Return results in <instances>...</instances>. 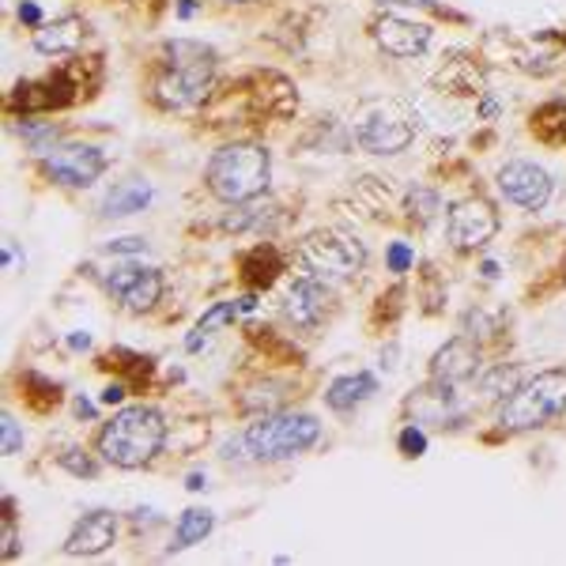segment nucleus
<instances>
[{"instance_id": "9", "label": "nucleus", "mask_w": 566, "mask_h": 566, "mask_svg": "<svg viewBox=\"0 0 566 566\" xmlns=\"http://www.w3.org/2000/svg\"><path fill=\"white\" fill-rule=\"evenodd\" d=\"M109 159L103 148H91V144H65V148H53L42 159L45 178H53L57 186L69 189H84L91 181H98L106 175Z\"/></svg>"}, {"instance_id": "32", "label": "nucleus", "mask_w": 566, "mask_h": 566, "mask_svg": "<svg viewBox=\"0 0 566 566\" xmlns=\"http://www.w3.org/2000/svg\"><path fill=\"white\" fill-rule=\"evenodd\" d=\"M0 431H4V458H15V453L23 450V431H20V423H15V416H8L0 419Z\"/></svg>"}, {"instance_id": "37", "label": "nucleus", "mask_w": 566, "mask_h": 566, "mask_svg": "<svg viewBox=\"0 0 566 566\" xmlns=\"http://www.w3.org/2000/svg\"><path fill=\"white\" fill-rule=\"evenodd\" d=\"M20 20H23V23H31V27H42L39 4H20Z\"/></svg>"}, {"instance_id": "12", "label": "nucleus", "mask_w": 566, "mask_h": 566, "mask_svg": "<svg viewBox=\"0 0 566 566\" xmlns=\"http://www.w3.org/2000/svg\"><path fill=\"white\" fill-rule=\"evenodd\" d=\"M370 34L381 50L392 53V57H419V53L431 45V27L400 20V15H378V20L370 23Z\"/></svg>"}, {"instance_id": "22", "label": "nucleus", "mask_w": 566, "mask_h": 566, "mask_svg": "<svg viewBox=\"0 0 566 566\" xmlns=\"http://www.w3.org/2000/svg\"><path fill=\"white\" fill-rule=\"evenodd\" d=\"M216 528V517L208 514V510H186V514L178 517V528H175V544H170V555L181 552V547H193L205 541L208 533Z\"/></svg>"}, {"instance_id": "34", "label": "nucleus", "mask_w": 566, "mask_h": 566, "mask_svg": "<svg viewBox=\"0 0 566 566\" xmlns=\"http://www.w3.org/2000/svg\"><path fill=\"white\" fill-rule=\"evenodd\" d=\"M106 250L109 253H144V250H148V242H144V239H117V242H109Z\"/></svg>"}, {"instance_id": "40", "label": "nucleus", "mask_w": 566, "mask_h": 566, "mask_svg": "<svg viewBox=\"0 0 566 566\" xmlns=\"http://www.w3.org/2000/svg\"><path fill=\"white\" fill-rule=\"evenodd\" d=\"M178 15H181V20H193V15H197V4H193V0H181V4H178Z\"/></svg>"}, {"instance_id": "25", "label": "nucleus", "mask_w": 566, "mask_h": 566, "mask_svg": "<svg viewBox=\"0 0 566 566\" xmlns=\"http://www.w3.org/2000/svg\"><path fill=\"white\" fill-rule=\"evenodd\" d=\"M258 306V298L253 295H245L239 298V303H216L208 314H200V322H197V333H216V328H223V325H231L239 314H250V310Z\"/></svg>"}, {"instance_id": "23", "label": "nucleus", "mask_w": 566, "mask_h": 566, "mask_svg": "<svg viewBox=\"0 0 566 566\" xmlns=\"http://www.w3.org/2000/svg\"><path fill=\"white\" fill-rule=\"evenodd\" d=\"M533 133L541 136L544 144H563L566 140V103L555 98V103H544L533 114Z\"/></svg>"}, {"instance_id": "21", "label": "nucleus", "mask_w": 566, "mask_h": 566, "mask_svg": "<svg viewBox=\"0 0 566 566\" xmlns=\"http://www.w3.org/2000/svg\"><path fill=\"white\" fill-rule=\"evenodd\" d=\"M280 272H283V261H280L276 245H269V242L253 245L242 258V280L250 283V287H272Z\"/></svg>"}, {"instance_id": "18", "label": "nucleus", "mask_w": 566, "mask_h": 566, "mask_svg": "<svg viewBox=\"0 0 566 566\" xmlns=\"http://www.w3.org/2000/svg\"><path fill=\"white\" fill-rule=\"evenodd\" d=\"M378 392V378L367 370L359 374H344V378H336L333 386H328L325 400L333 412H355L359 405H367V400Z\"/></svg>"}, {"instance_id": "13", "label": "nucleus", "mask_w": 566, "mask_h": 566, "mask_svg": "<svg viewBox=\"0 0 566 566\" xmlns=\"http://www.w3.org/2000/svg\"><path fill=\"white\" fill-rule=\"evenodd\" d=\"M483 367V355L476 348V340L469 336H458L446 348L434 352L431 359V381H442V386H461V381H472Z\"/></svg>"}, {"instance_id": "11", "label": "nucleus", "mask_w": 566, "mask_h": 566, "mask_svg": "<svg viewBox=\"0 0 566 566\" xmlns=\"http://www.w3.org/2000/svg\"><path fill=\"white\" fill-rule=\"evenodd\" d=\"M163 272L159 269H140V264H122L106 276V291L117 298L125 310L133 314H144L163 298Z\"/></svg>"}, {"instance_id": "29", "label": "nucleus", "mask_w": 566, "mask_h": 566, "mask_svg": "<svg viewBox=\"0 0 566 566\" xmlns=\"http://www.w3.org/2000/svg\"><path fill=\"white\" fill-rule=\"evenodd\" d=\"M20 555V533H15V499H4V559L12 563Z\"/></svg>"}, {"instance_id": "14", "label": "nucleus", "mask_w": 566, "mask_h": 566, "mask_svg": "<svg viewBox=\"0 0 566 566\" xmlns=\"http://www.w3.org/2000/svg\"><path fill=\"white\" fill-rule=\"evenodd\" d=\"M328 303H333V295H328L325 283L317 276H306V280H298L295 287L287 291L283 314H287V322L295 328H317V325H322Z\"/></svg>"}, {"instance_id": "24", "label": "nucleus", "mask_w": 566, "mask_h": 566, "mask_svg": "<svg viewBox=\"0 0 566 566\" xmlns=\"http://www.w3.org/2000/svg\"><path fill=\"white\" fill-rule=\"evenodd\" d=\"M438 212H442V197H438L431 186H412V189H408V197H405V216H408V223L427 227Z\"/></svg>"}, {"instance_id": "33", "label": "nucleus", "mask_w": 566, "mask_h": 566, "mask_svg": "<svg viewBox=\"0 0 566 566\" xmlns=\"http://www.w3.org/2000/svg\"><path fill=\"white\" fill-rule=\"evenodd\" d=\"M416 264V253L408 250L405 242H392L389 245V272H408Z\"/></svg>"}, {"instance_id": "3", "label": "nucleus", "mask_w": 566, "mask_h": 566, "mask_svg": "<svg viewBox=\"0 0 566 566\" xmlns=\"http://www.w3.org/2000/svg\"><path fill=\"white\" fill-rule=\"evenodd\" d=\"M205 181L223 205H242L269 189L272 181V155L264 144H223L205 167Z\"/></svg>"}, {"instance_id": "6", "label": "nucleus", "mask_w": 566, "mask_h": 566, "mask_svg": "<svg viewBox=\"0 0 566 566\" xmlns=\"http://www.w3.org/2000/svg\"><path fill=\"white\" fill-rule=\"evenodd\" d=\"M298 258L317 280H352L363 272L367 264V250H363L359 239H352L348 231H310L303 245H298Z\"/></svg>"}, {"instance_id": "36", "label": "nucleus", "mask_w": 566, "mask_h": 566, "mask_svg": "<svg viewBox=\"0 0 566 566\" xmlns=\"http://www.w3.org/2000/svg\"><path fill=\"white\" fill-rule=\"evenodd\" d=\"M381 8H434V0H378Z\"/></svg>"}, {"instance_id": "38", "label": "nucleus", "mask_w": 566, "mask_h": 566, "mask_svg": "<svg viewBox=\"0 0 566 566\" xmlns=\"http://www.w3.org/2000/svg\"><path fill=\"white\" fill-rule=\"evenodd\" d=\"M122 400H125V386L122 381H114V386L103 392V405H122Z\"/></svg>"}, {"instance_id": "39", "label": "nucleus", "mask_w": 566, "mask_h": 566, "mask_svg": "<svg viewBox=\"0 0 566 566\" xmlns=\"http://www.w3.org/2000/svg\"><path fill=\"white\" fill-rule=\"evenodd\" d=\"M87 344H91V336H87V333H72V336H69V348H76V352H80V348H87Z\"/></svg>"}, {"instance_id": "27", "label": "nucleus", "mask_w": 566, "mask_h": 566, "mask_svg": "<svg viewBox=\"0 0 566 566\" xmlns=\"http://www.w3.org/2000/svg\"><path fill=\"white\" fill-rule=\"evenodd\" d=\"M20 133H23V140L31 144V151H39V155H50L57 148V136H61V129L53 122H23Z\"/></svg>"}, {"instance_id": "41", "label": "nucleus", "mask_w": 566, "mask_h": 566, "mask_svg": "<svg viewBox=\"0 0 566 566\" xmlns=\"http://www.w3.org/2000/svg\"><path fill=\"white\" fill-rule=\"evenodd\" d=\"M186 488H189V491H200V488H205V476H200V472H193V476H189Z\"/></svg>"}, {"instance_id": "30", "label": "nucleus", "mask_w": 566, "mask_h": 566, "mask_svg": "<svg viewBox=\"0 0 566 566\" xmlns=\"http://www.w3.org/2000/svg\"><path fill=\"white\" fill-rule=\"evenodd\" d=\"M61 469H69L72 476H98V464L87 458L84 450H69V453H61Z\"/></svg>"}, {"instance_id": "19", "label": "nucleus", "mask_w": 566, "mask_h": 566, "mask_svg": "<svg viewBox=\"0 0 566 566\" xmlns=\"http://www.w3.org/2000/svg\"><path fill=\"white\" fill-rule=\"evenodd\" d=\"M434 84L453 91V95H483V69L472 57H464V53H453V57L438 69Z\"/></svg>"}, {"instance_id": "28", "label": "nucleus", "mask_w": 566, "mask_h": 566, "mask_svg": "<svg viewBox=\"0 0 566 566\" xmlns=\"http://www.w3.org/2000/svg\"><path fill=\"white\" fill-rule=\"evenodd\" d=\"M517 389V367H495L488 374V378H483V392H488V397H499V400H506L510 392Z\"/></svg>"}, {"instance_id": "16", "label": "nucleus", "mask_w": 566, "mask_h": 566, "mask_svg": "<svg viewBox=\"0 0 566 566\" xmlns=\"http://www.w3.org/2000/svg\"><path fill=\"white\" fill-rule=\"evenodd\" d=\"M87 39V23L80 15H61L53 23L34 27V50L45 53V57H69L76 53Z\"/></svg>"}, {"instance_id": "15", "label": "nucleus", "mask_w": 566, "mask_h": 566, "mask_svg": "<svg viewBox=\"0 0 566 566\" xmlns=\"http://www.w3.org/2000/svg\"><path fill=\"white\" fill-rule=\"evenodd\" d=\"M117 541V517L109 510H95V514H84L76 522V528L69 533L65 552L69 555H103L109 544Z\"/></svg>"}, {"instance_id": "43", "label": "nucleus", "mask_w": 566, "mask_h": 566, "mask_svg": "<svg viewBox=\"0 0 566 566\" xmlns=\"http://www.w3.org/2000/svg\"><path fill=\"white\" fill-rule=\"evenodd\" d=\"M483 276H488V280H495V276H499V264H495V261H488V264H483Z\"/></svg>"}, {"instance_id": "17", "label": "nucleus", "mask_w": 566, "mask_h": 566, "mask_svg": "<svg viewBox=\"0 0 566 566\" xmlns=\"http://www.w3.org/2000/svg\"><path fill=\"white\" fill-rule=\"evenodd\" d=\"M72 87L65 76H45V80H34V84H20L12 95V106L23 109V114H42V109H53V106H69L72 103Z\"/></svg>"}, {"instance_id": "35", "label": "nucleus", "mask_w": 566, "mask_h": 566, "mask_svg": "<svg viewBox=\"0 0 566 566\" xmlns=\"http://www.w3.org/2000/svg\"><path fill=\"white\" fill-rule=\"evenodd\" d=\"M480 117H499V98L495 95H488V91H483V98H480Z\"/></svg>"}, {"instance_id": "26", "label": "nucleus", "mask_w": 566, "mask_h": 566, "mask_svg": "<svg viewBox=\"0 0 566 566\" xmlns=\"http://www.w3.org/2000/svg\"><path fill=\"white\" fill-rule=\"evenodd\" d=\"M272 212H276V208H272L269 200L253 197V200H242L239 212H234V205H231V216L223 219V227H227V231H250V227H261Z\"/></svg>"}, {"instance_id": "5", "label": "nucleus", "mask_w": 566, "mask_h": 566, "mask_svg": "<svg viewBox=\"0 0 566 566\" xmlns=\"http://www.w3.org/2000/svg\"><path fill=\"white\" fill-rule=\"evenodd\" d=\"M239 438L250 461H287L306 453L322 438V423L310 412H269L245 427Z\"/></svg>"}, {"instance_id": "10", "label": "nucleus", "mask_w": 566, "mask_h": 566, "mask_svg": "<svg viewBox=\"0 0 566 566\" xmlns=\"http://www.w3.org/2000/svg\"><path fill=\"white\" fill-rule=\"evenodd\" d=\"M499 193L510 200V205L525 208V212H541L552 197V175L544 167L528 159H510L506 167L499 170Z\"/></svg>"}, {"instance_id": "1", "label": "nucleus", "mask_w": 566, "mask_h": 566, "mask_svg": "<svg viewBox=\"0 0 566 566\" xmlns=\"http://www.w3.org/2000/svg\"><path fill=\"white\" fill-rule=\"evenodd\" d=\"M216 84V50L205 42L175 39L163 45L151 76V103L159 109H197Z\"/></svg>"}, {"instance_id": "2", "label": "nucleus", "mask_w": 566, "mask_h": 566, "mask_svg": "<svg viewBox=\"0 0 566 566\" xmlns=\"http://www.w3.org/2000/svg\"><path fill=\"white\" fill-rule=\"evenodd\" d=\"M167 446V419L151 405L122 408L109 423L98 431V453L106 464L117 469H144L163 453Z\"/></svg>"}, {"instance_id": "31", "label": "nucleus", "mask_w": 566, "mask_h": 566, "mask_svg": "<svg viewBox=\"0 0 566 566\" xmlns=\"http://www.w3.org/2000/svg\"><path fill=\"white\" fill-rule=\"evenodd\" d=\"M400 453H405V458H423L427 453V434L419 431L416 423H408L405 431H400Z\"/></svg>"}, {"instance_id": "4", "label": "nucleus", "mask_w": 566, "mask_h": 566, "mask_svg": "<svg viewBox=\"0 0 566 566\" xmlns=\"http://www.w3.org/2000/svg\"><path fill=\"white\" fill-rule=\"evenodd\" d=\"M566 412V370H541L522 381L506 400L499 405V427L506 434L541 431Z\"/></svg>"}, {"instance_id": "7", "label": "nucleus", "mask_w": 566, "mask_h": 566, "mask_svg": "<svg viewBox=\"0 0 566 566\" xmlns=\"http://www.w3.org/2000/svg\"><path fill=\"white\" fill-rule=\"evenodd\" d=\"M416 114L400 103H381L370 114H363V122L355 125V140L363 151L370 155H400L412 148L416 140Z\"/></svg>"}, {"instance_id": "8", "label": "nucleus", "mask_w": 566, "mask_h": 566, "mask_svg": "<svg viewBox=\"0 0 566 566\" xmlns=\"http://www.w3.org/2000/svg\"><path fill=\"white\" fill-rule=\"evenodd\" d=\"M495 234H499V212L491 200L464 197L446 212V239L453 242V250H480Z\"/></svg>"}, {"instance_id": "20", "label": "nucleus", "mask_w": 566, "mask_h": 566, "mask_svg": "<svg viewBox=\"0 0 566 566\" xmlns=\"http://www.w3.org/2000/svg\"><path fill=\"white\" fill-rule=\"evenodd\" d=\"M151 205V186L148 181H122V186H114L103 200V216L106 219H117V216H136L144 212V208Z\"/></svg>"}, {"instance_id": "42", "label": "nucleus", "mask_w": 566, "mask_h": 566, "mask_svg": "<svg viewBox=\"0 0 566 566\" xmlns=\"http://www.w3.org/2000/svg\"><path fill=\"white\" fill-rule=\"evenodd\" d=\"M76 412L91 419V416H95V408H91V405H87V400H76Z\"/></svg>"}, {"instance_id": "44", "label": "nucleus", "mask_w": 566, "mask_h": 566, "mask_svg": "<svg viewBox=\"0 0 566 566\" xmlns=\"http://www.w3.org/2000/svg\"><path fill=\"white\" fill-rule=\"evenodd\" d=\"M223 4H253V0H223Z\"/></svg>"}]
</instances>
